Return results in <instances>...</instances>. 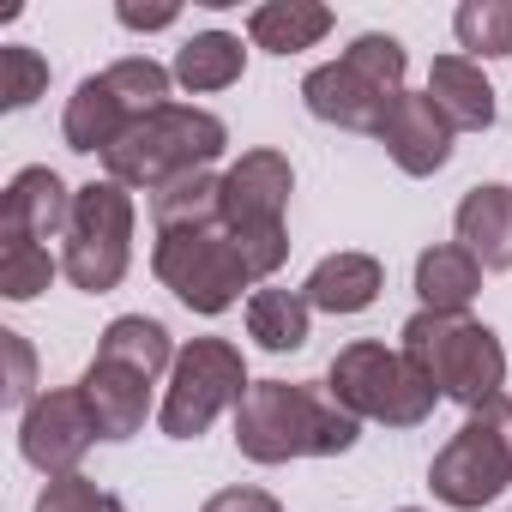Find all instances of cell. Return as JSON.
Here are the masks:
<instances>
[{
	"label": "cell",
	"instance_id": "6da1fadb",
	"mask_svg": "<svg viewBox=\"0 0 512 512\" xmlns=\"http://www.w3.org/2000/svg\"><path fill=\"white\" fill-rule=\"evenodd\" d=\"M362 440V422L326 386L290 380H253L235 404V446L253 464H290V458H338Z\"/></svg>",
	"mask_w": 512,
	"mask_h": 512
},
{
	"label": "cell",
	"instance_id": "7a4b0ae2",
	"mask_svg": "<svg viewBox=\"0 0 512 512\" xmlns=\"http://www.w3.org/2000/svg\"><path fill=\"white\" fill-rule=\"evenodd\" d=\"M404 73H410V55L398 37L386 31H362L332 67H314L302 79V103L314 121H332L344 133H374L386 127L392 103L404 97Z\"/></svg>",
	"mask_w": 512,
	"mask_h": 512
},
{
	"label": "cell",
	"instance_id": "3957f363",
	"mask_svg": "<svg viewBox=\"0 0 512 512\" xmlns=\"http://www.w3.org/2000/svg\"><path fill=\"white\" fill-rule=\"evenodd\" d=\"M290 193H296V169L284 151H247L241 163L223 169L217 217H223L229 241L241 247L253 278H272L290 260V229H284Z\"/></svg>",
	"mask_w": 512,
	"mask_h": 512
},
{
	"label": "cell",
	"instance_id": "277c9868",
	"mask_svg": "<svg viewBox=\"0 0 512 512\" xmlns=\"http://www.w3.org/2000/svg\"><path fill=\"white\" fill-rule=\"evenodd\" d=\"M398 338H404V356L434 380L440 398H452L464 410L500 398V386H506V350H500V338L482 320L422 308V314L404 320Z\"/></svg>",
	"mask_w": 512,
	"mask_h": 512
},
{
	"label": "cell",
	"instance_id": "5b68a950",
	"mask_svg": "<svg viewBox=\"0 0 512 512\" xmlns=\"http://www.w3.org/2000/svg\"><path fill=\"white\" fill-rule=\"evenodd\" d=\"M223 145H229V133H223L217 115H205L193 103H169L157 115H139L103 163H109V181L157 193V187H169L181 175L211 169L223 157Z\"/></svg>",
	"mask_w": 512,
	"mask_h": 512
},
{
	"label": "cell",
	"instance_id": "8992f818",
	"mask_svg": "<svg viewBox=\"0 0 512 512\" xmlns=\"http://www.w3.org/2000/svg\"><path fill=\"white\" fill-rule=\"evenodd\" d=\"M326 392L356 416V422H386V428H422L440 404L434 380L386 344H344L326 368Z\"/></svg>",
	"mask_w": 512,
	"mask_h": 512
},
{
	"label": "cell",
	"instance_id": "52a82bcc",
	"mask_svg": "<svg viewBox=\"0 0 512 512\" xmlns=\"http://www.w3.org/2000/svg\"><path fill=\"white\" fill-rule=\"evenodd\" d=\"M151 272L163 278V290L193 308V314H223L241 302V290L253 284L241 247L229 241L223 223H187V229H157L151 247Z\"/></svg>",
	"mask_w": 512,
	"mask_h": 512
},
{
	"label": "cell",
	"instance_id": "ba28073f",
	"mask_svg": "<svg viewBox=\"0 0 512 512\" xmlns=\"http://www.w3.org/2000/svg\"><path fill=\"white\" fill-rule=\"evenodd\" d=\"M512 482V398H488L464 416V428L434 452L428 464V488L458 506V512H476L488 506L494 494H506Z\"/></svg>",
	"mask_w": 512,
	"mask_h": 512
},
{
	"label": "cell",
	"instance_id": "9c48e42d",
	"mask_svg": "<svg viewBox=\"0 0 512 512\" xmlns=\"http://www.w3.org/2000/svg\"><path fill=\"white\" fill-rule=\"evenodd\" d=\"M133 266V193L121 181H85L73 193L61 272L85 296H109Z\"/></svg>",
	"mask_w": 512,
	"mask_h": 512
},
{
	"label": "cell",
	"instance_id": "30bf717a",
	"mask_svg": "<svg viewBox=\"0 0 512 512\" xmlns=\"http://www.w3.org/2000/svg\"><path fill=\"white\" fill-rule=\"evenodd\" d=\"M247 386H253V380H247V362H241L235 344H223V338H193V344L175 356V368H169V392H163L157 422H163L169 440H199L229 404L247 398Z\"/></svg>",
	"mask_w": 512,
	"mask_h": 512
},
{
	"label": "cell",
	"instance_id": "8fae6325",
	"mask_svg": "<svg viewBox=\"0 0 512 512\" xmlns=\"http://www.w3.org/2000/svg\"><path fill=\"white\" fill-rule=\"evenodd\" d=\"M91 440H103V434H97V416H91V404H85L79 386L43 392V398L25 410V422H19V452H25V464H37L43 476H73L79 458L91 452Z\"/></svg>",
	"mask_w": 512,
	"mask_h": 512
},
{
	"label": "cell",
	"instance_id": "7c38bea8",
	"mask_svg": "<svg viewBox=\"0 0 512 512\" xmlns=\"http://www.w3.org/2000/svg\"><path fill=\"white\" fill-rule=\"evenodd\" d=\"M452 133H458V127L434 109L428 91H404V97L392 103L386 127H380V145H386V157H392L404 175H434V169L452 163Z\"/></svg>",
	"mask_w": 512,
	"mask_h": 512
},
{
	"label": "cell",
	"instance_id": "4fadbf2b",
	"mask_svg": "<svg viewBox=\"0 0 512 512\" xmlns=\"http://www.w3.org/2000/svg\"><path fill=\"white\" fill-rule=\"evenodd\" d=\"M73 223V193L55 169H19L0 193V241H55Z\"/></svg>",
	"mask_w": 512,
	"mask_h": 512
},
{
	"label": "cell",
	"instance_id": "5bb4252c",
	"mask_svg": "<svg viewBox=\"0 0 512 512\" xmlns=\"http://www.w3.org/2000/svg\"><path fill=\"white\" fill-rule=\"evenodd\" d=\"M79 392H85V404H91L103 440H133V434L145 428V416H151V380L133 374V368H121V362H103V356H97V362L85 368Z\"/></svg>",
	"mask_w": 512,
	"mask_h": 512
},
{
	"label": "cell",
	"instance_id": "9a60e30c",
	"mask_svg": "<svg viewBox=\"0 0 512 512\" xmlns=\"http://www.w3.org/2000/svg\"><path fill=\"white\" fill-rule=\"evenodd\" d=\"M133 127V109L121 103V91L109 85V73H91V79H79V91L67 97V115H61V139H67V151H115L121 145V133Z\"/></svg>",
	"mask_w": 512,
	"mask_h": 512
},
{
	"label": "cell",
	"instance_id": "2e32d148",
	"mask_svg": "<svg viewBox=\"0 0 512 512\" xmlns=\"http://www.w3.org/2000/svg\"><path fill=\"white\" fill-rule=\"evenodd\" d=\"M458 247L476 253L482 272H512V187L482 181L458 199Z\"/></svg>",
	"mask_w": 512,
	"mask_h": 512
},
{
	"label": "cell",
	"instance_id": "e0dca14e",
	"mask_svg": "<svg viewBox=\"0 0 512 512\" xmlns=\"http://www.w3.org/2000/svg\"><path fill=\"white\" fill-rule=\"evenodd\" d=\"M380 290H386V272H380L374 253H332L302 284L308 308H320V314H362L380 302Z\"/></svg>",
	"mask_w": 512,
	"mask_h": 512
},
{
	"label": "cell",
	"instance_id": "ac0fdd59",
	"mask_svg": "<svg viewBox=\"0 0 512 512\" xmlns=\"http://www.w3.org/2000/svg\"><path fill=\"white\" fill-rule=\"evenodd\" d=\"M428 97L458 133H488L494 127V85L482 79V67L470 55H440L428 67Z\"/></svg>",
	"mask_w": 512,
	"mask_h": 512
},
{
	"label": "cell",
	"instance_id": "d6986e66",
	"mask_svg": "<svg viewBox=\"0 0 512 512\" xmlns=\"http://www.w3.org/2000/svg\"><path fill=\"white\" fill-rule=\"evenodd\" d=\"M476 290H482V266H476L470 247L446 241V247H428L422 260H416V296H422V308L464 314L476 302Z\"/></svg>",
	"mask_w": 512,
	"mask_h": 512
},
{
	"label": "cell",
	"instance_id": "ffe728a7",
	"mask_svg": "<svg viewBox=\"0 0 512 512\" xmlns=\"http://www.w3.org/2000/svg\"><path fill=\"white\" fill-rule=\"evenodd\" d=\"M332 31V7H314V0H272V7L247 13V37L266 55H302Z\"/></svg>",
	"mask_w": 512,
	"mask_h": 512
},
{
	"label": "cell",
	"instance_id": "44dd1931",
	"mask_svg": "<svg viewBox=\"0 0 512 512\" xmlns=\"http://www.w3.org/2000/svg\"><path fill=\"white\" fill-rule=\"evenodd\" d=\"M308 296L302 290H253L247 296V338L260 344V350H272V356H284V350H302L308 344Z\"/></svg>",
	"mask_w": 512,
	"mask_h": 512
},
{
	"label": "cell",
	"instance_id": "7402d4cb",
	"mask_svg": "<svg viewBox=\"0 0 512 512\" xmlns=\"http://www.w3.org/2000/svg\"><path fill=\"white\" fill-rule=\"evenodd\" d=\"M241 67H247L241 37H229V31H199L193 43L175 49V67H169V73H175L181 91H223V85L241 79Z\"/></svg>",
	"mask_w": 512,
	"mask_h": 512
},
{
	"label": "cell",
	"instance_id": "603a6c76",
	"mask_svg": "<svg viewBox=\"0 0 512 512\" xmlns=\"http://www.w3.org/2000/svg\"><path fill=\"white\" fill-rule=\"evenodd\" d=\"M97 356H103V362H121V368H133V374H145V380H157L163 368H175L169 332H163L157 320H145V314L109 320V332L97 338Z\"/></svg>",
	"mask_w": 512,
	"mask_h": 512
},
{
	"label": "cell",
	"instance_id": "cb8c5ba5",
	"mask_svg": "<svg viewBox=\"0 0 512 512\" xmlns=\"http://www.w3.org/2000/svg\"><path fill=\"white\" fill-rule=\"evenodd\" d=\"M217 187H223V175H211V169H199V175H181V181L157 187V193H151V217H157V229L223 223V217H217Z\"/></svg>",
	"mask_w": 512,
	"mask_h": 512
},
{
	"label": "cell",
	"instance_id": "d4e9b609",
	"mask_svg": "<svg viewBox=\"0 0 512 512\" xmlns=\"http://www.w3.org/2000/svg\"><path fill=\"white\" fill-rule=\"evenodd\" d=\"M452 31L476 61H506L512 55V0H464L452 13Z\"/></svg>",
	"mask_w": 512,
	"mask_h": 512
},
{
	"label": "cell",
	"instance_id": "484cf974",
	"mask_svg": "<svg viewBox=\"0 0 512 512\" xmlns=\"http://www.w3.org/2000/svg\"><path fill=\"white\" fill-rule=\"evenodd\" d=\"M103 73H109V85L121 91V103L133 109V121L169 109V85H175L169 67H157V61H145V55H127V61H115V67H103Z\"/></svg>",
	"mask_w": 512,
	"mask_h": 512
},
{
	"label": "cell",
	"instance_id": "4316f807",
	"mask_svg": "<svg viewBox=\"0 0 512 512\" xmlns=\"http://www.w3.org/2000/svg\"><path fill=\"white\" fill-rule=\"evenodd\" d=\"M55 278V260L49 247L37 241H0V296L7 302H37Z\"/></svg>",
	"mask_w": 512,
	"mask_h": 512
},
{
	"label": "cell",
	"instance_id": "83f0119b",
	"mask_svg": "<svg viewBox=\"0 0 512 512\" xmlns=\"http://www.w3.org/2000/svg\"><path fill=\"white\" fill-rule=\"evenodd\" d=\"M49 91V61L37 55V49H25V43H7L0 49V109H31L37 97Z\"/></svg>",
	"mask_w": 512,
	"mask_h": 512
},
{
	"label": "cell",
	"instance_id": "f1b7e54d",
	"mask_svg": "<svg viewBox=\"0 0 512 512\" xmlns=\"http://www.w3.org/2000/svg\"><path fill=\"white\" fill-rule=\"evenodd\" d=\"M37 512H115V500L91 482V476H49L37 494Z\"/></svg>",
	"mask_w": 512,
	"mask_h": 512
},
{
	"label": "cell",
	"instance_id": "f546056e",
	"mask_svg": "<svg viewBox=\"0 0 512 512\" xmlns=\"http://www.w3.org/2000/svg\"><path fill=\"white\" fill-rule=\"evenodd\" d=\"M0 350H7V404H37L31 392H37V356H31V344L19 338V332H0Z\"/></svg>",
	"mask_w": 512,
	"mask_h": 512
},
{
	"label": "cell",
	"instance_id": "4dcf8cb0",
	"mask_svg": "<svg viewBox=\"0 0 512 512\" xmlns=\"http://www.w3.org/2000/svg\"><path fill=\"white\" fill-rule=\"evenodd\" d=\"M199 512H284L266 488H223V494H211Z\"/></svg>",
	"mask_w": 512,
	"mask_h": 512
},
{
	"label": "cell",
	"instance_id": "1f68e13d",
	"mask_svg": "<svg viewBox=\"0 0 512 512\" xmlns=\"http://www.w3.org/2000/svg\"><path fill=\"white\" fill-rule=\"evenodd\" d=\"M115 19L127 31H163V25H175V7H121Z\"/></svg>",
	"mask_w": 512,
	"mask_h": 512
},
{
	"label": "cell",
	"instance_id": "d6a6232c",
	"mask_svg": "<svg viewBox=\"0 0 512 512\" xmlns=\"http://www.w3.org/2000/svg\"><path fill=\"white\" fill-rule=\"evenodd\" d=\"M398 512H422V506H398Z\"/></svg>",
	"mask_w": 512,
	"mask_h": 512
}]
</instances>
